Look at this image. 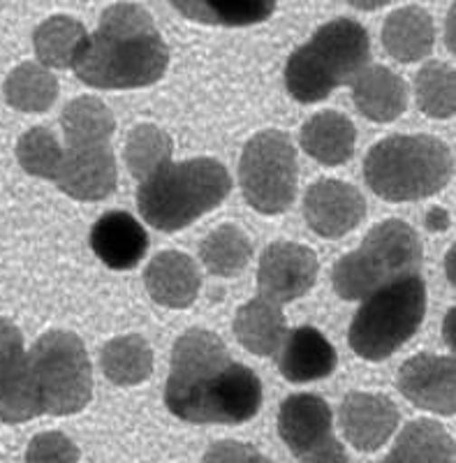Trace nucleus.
Returning <instances> with one entry per match:
<instances>
[{"label":"nucleus","mask_w":456,"mask_h":463,"mask_svg":"<svg viewBox=\"0 0 456 463\" xmlns=\"http://www.w3.org/2000/svg\"><path fill=\"white\" fill-rule=\"evenodd\" d=\"M279 433L299 463H352L334 436V417L325 399L294 394L283 401Z\"/></svg>","instance_id":"obj_10"},{"label":"nucleus","mask_w":456,"mask_h":463,"mask_svg":"<svg viewBox=\"0 0 456 463\" xmlns=\"http://www.w3.org/2000/svg\"><path fill=\"white\" fill-rule=\"evenodd\" d=\"M44 415L28 354L24 350L0 357V421L22 424Z\"/></svg>","instance_id":"obj_20"},{"label":"nucleus","mask_w":456,"mask_h":463,"mask_svg":"<svg viewBox=\"0 0 456 463\" xmlns=\"http://www.w3.org/2000/svg\"><path fill=\"white\" fill-rule=\"evenodd\" d=\"M26 463H79V448L61 431L40 433L28 445Z\"/></svg>","instance_id":"obj_34"},{"label":"nucleus","mask_w":456,"mask_h":463,"mask_svg":"<svg viewBox=\"0 0 456 463\" xmlns=\"http://www.w3.org/2000/svg\"><path fill=\"white\" fill-rule=\"evenodd\" d=\"M43 412L74 415L93 396V369L84 343L72 332H47L28 353Z\"/></svg>","instance_id":"obj_8"},{"label":"nucleus","mask_w":456,"mask_h":463,"mask_svg":"<svg viewBox=\"0 0 456 463\" xmlns=\"http://www.w3.org/2000/svg\"><path fill=\"white\" fill-rule=\"evenodd\" d=\"M279 350L280 375L294 384L327 378L334 373L336 364H338L329 338L322 336L315 326H299V329L285 334Z\"/></svg>","instance_id":"obj_17"},{"label":"nucleus","mask_w":456,"mask_h":463,"mask_svg":"<svg viewBox=\"0 0 456 463\" xmlns=\"http://www.w3.org/2000/svg\"><path fill=\"white\" fill-rule=\"evenodd\" d=\"M304 216L310 230L325 239H341L366 216V200L355 185L318 181L306 190Z\"/></svg>","instance_id":"obj_12"},{"label":"nucleus","mask_w":456,"mask_h":463,"mask_svg":"<svg viewBox=\"0 0 456 463\" xmlns=\"http://www.w3.org/2000/svg\"><path fill=\"white\" fill-rule=\"evenodd\" d=\"M102 371L114 384L132 387L139 384L151 375L153 353L148 343L137 334L111 338L100 354Z\"/></svg>","instance_id":"obj_28"},{"label":"nucleus","mask_w":456,"mask_h":463,"mask_svg":"<svg viewBox=\"0 0 456 463\" xmlns=\"http://www.w3.org/2000/svg\"><path fill=\"white\" fill-rule=\"evenodd\" d=\"M422 267V243L417 232L404 221H385L368 232L355 253L334 264L336 295L359 301L375 289L417 274Z\"/></svg>","instance_id":"obj_7"},{"label":"nucleus","mask_w":456,"mask_h":463,"mask_svg":"<svg viewBox=\"0 0 456 463\" xmlns=\"http://www.w3.org/2000/svg\"><path fill=\"white\" fill-rule=\"evenodd\" d=\"M380 463H454V440L433 420H414Z\"/></svg>","instance_id":"obj_25"},{"label":"nucleus","mask_w":456,"mask_h":463,"mask_svg":"<svg viewBox=\"0 0 456 463\" xmlns=\"http://www.w3.org/2000/svg\"><path fill=\"white\" fill-rule=\"evenodd\" d=\"M435 43L433 19L422 7H404L387 16L383 44L387 53L401 63H414L429 56Z\"/></svg>","instance_id":"obj_23"},{"label":"nucleus","mask_w":456,"mask_h":463,"mask_svg":"<svg viewBox=\"0 0 456 463\" xmlns=\"http://www.w3.org/2000/svg\"><path fill=\"white\" fill-rule=\"evenodd\" d=\"M16 160L31 176L53 181L63 160V148L49 128H33L16 144Z\"/></svg>","instance_id":"obj_33"},{"label":"nucleus","mask_w":456,"mask_h":463,"mask_svg":"<svg viewBox=\"0 0 456 463\" xmlns=\"http://www.w3.org/2000/svg\"><path fill=\"white\" fill-rule=\"evenodd\" d=\"M116 158L109 144L105 146H68L53 184L65 195L81 202H98L116 190Z\"/></svg>","instance_id":"obj_13"},{"label":"nucleus","mask_w":456,"mask_h":463,"mask_svg":"<svg viewBox=\"0 0 456 463\" xmlns=\"http://www.w3.org/2000/svg\"><path fill=\"white\" fill-rule=\"evenodd\" d=\"M202 463H273L271 458L262 457L251 445L236 440H221L211 445Z\"/></svg>","instance_id":"obj_35"},{"label":"nucleus","mask_w":456,"mask_h":463,"mask_svg":"<svg viewBox=\"0 0 456 463\" xmlns=\"http://www.w3.org/2000/svg\"><path fill=\"white\" fill-rule=\"evenodd\" d=\"M167 63L169 49L151 14L135 3H116L102 12L74 72L93 89L130 90L163 80Z\"/></svg>","instance_id":"obj_2"},{"label":"nucleus","mask_w":456,"mask_h":463,"mask_svg":"<svg viewBox=\"0 0 456 463\" xmlns=\"http://www.w3.org/2000/svg\"><path fill=\"white\" fill-rule=\"evenodd\" d=\"M232 193V176L214 158H195L151 174L137 190V206L144 221L160 232L188 227L215 209Z\"/></svg>","instance_id":"obj_3"},{"label":"nucleus","mask_w":456,"mask_h":463,"mask_svg":"<svg viewBox=\"0 0 456 463\" xmlns=\"http://www.w3.org/2000/svg\"><path fill=\"white\" fill-rule=\"evenodd\" d=\"M371 63V40L362 24L334 19L299 47L285 65V86L297 102L313 105L338 86L352 84Z\"/></svg>","instance_id":"obj_4"},{"label":"nucleus","mask_w":456,"mask_h":463,"mask_svg":"<svg viewBox=\"0 0 456 463\" xmlns=\"http://www.w3.org/2000/svg\"><path fill=\"white\" fill-rule=\"evenodd\" d=\"M297 151L285 132L264 130L246 144L239 160V184L248 204L276 216L297 197Z\"/></svg>","instance_id":"obj_9"},{"label":"nucleus","mask_w":456,"mask_h":463,"mask_svg":"<svg viewBox=\"0 0 456 463\" xmlns=\"http://www.w3.org/2000/svg\"><path fill=\"white\" fill-rule=\"evenodd\" d=\"M318 258L310 248L294 241H276L264 248L257 269V285L267 299L283 301L299 299L315 285Z\"/></svg>","instance_id":"obj_11"},{"label":"nucleus","mask_w":456,"mask_h":463,"mask_svg":"<svg viewBox=\"0 0 456 463\" xmlns=\"http://www.w3.org/2000/svg\"><path fill=\"white\" fill-rule=\"evenodd\" d=\"M417 105L431 118H450L454 114V70L445 63H429L420 70L417 81Z\"/></svg>","instance_id":"obj_32"},{"label":"nucleus","mask_w":456,"mask_h":463,"mask_svg":"<svg viewBox=\"0 0 456 463\" xmlns=\"http://www.w3.org/2000/svg\"><path fill=\"white\" fill-rule=\"evenodd\" d=\"M347 3L356 10H378V7L387 5L389 0H347Z\"/></svg>","instance_id":"obj_36"},{"label":"nucleus","mask_w":456,"mask_h":463,"mask_svg":"<svg viewBox=\"0 0 456 463\" xmlns=\"http://www.w3.org/2000/svg\"><path fill=\"white\" fill-rule=\"evenodd\" d=\"M5 98L19 111H47L58 98V81L44 65L24 63L7 77Z\"/></svg>","instance_id":"obj_30"},{"label":"nucleus","mask_w":456,"mask_h":463,"mask_svg":"<svg viewBox=\"0 0 456 463\" xmlns=\"http://www.w3.org/2000/svg\"><path fill=\"white\" fill-rule=\"evenodd\" d=\"M86 43H89L86 28L77 19L63 14L52 16L44 24H40L35 35H33L40 65L56 70L74 68Z\"/></svg>","instance_id":"obj_26"},{"label":"nucleus","mask_w":456,"mask_h":463,"mask_svg":"<svg viewBox=\"0 0 456 463\" xmlns=\"http://www.w3.org/2000/svg\"><path fill=\"white\" fill-rule=\"evenodd\" d=\"M68 146H105L114 135V116L93 95H81L61 114Z\"/></svg>","instance_id":"obj_27"},{"label":"nucleus","mask_w":456,"mask_h":463,"mask_svg":"<svg viewBox=\"0 0 456 463\" xmlns=\"http://www.w3.org/2000/svg\"><path fill=\"white\" fill-rule=\"evenodd\" d=\"M399 390L410 403L438 415H454V359L417 354L399 371Z\"/></svg>","instance_id":"obj_15"},{"label":"nucleus","mask_w":456,"mask_h":463,"mask_svg":"<svg viewBox=\"0 0 456 463\" xmlns=\"http://www.w3.org/2000/svg\"><path fill=\"white\" fill-rule=\"evenodd\" d=\"M234 334L246 350L257 357L279 353L285 334V316L279 304L267 297H255L239 308L234 317Z\"/></svg>","instance_id":"obj_21"},{"label":"nucleus","mask_w":456,"mask_h":463,"mask_svg":"<svg viewBox=\"0 0 456 463\" xmlns=\"http://www.w3.org/2000/svg\"><path fill=\"white\" fill-rule=\"evenodd\" d=\"M90 248L109 269L128 271L144 260L148 237L128 211H107L90 230Z\"/></svg>","instance_id":"obj_16"},{"label":"nucleus","mask_w":456,"mask_h":463,"mask_svg":"<svg viewBox=\"0 0 456 463\" xmlns=\"http://www.w3.org/2000/svg\"><path fill=\"white\" fill-rule=\"evenodd\" d=\"M176 12L206 26H255L267 22L276 0H169Z\"/></svg>","instance_id":"obj_24"},{"label":"nucleus","mask_w":456,"mask_h":463,"mask_svg":"<svg viewBox=\"0 0 456 463\" xmlns=\"http://www.w3.org/2000/svg\"><path fill=\"white\" fill-rule=\"evenodd\" d=\"M126 165L135 179L144 181L172 160V139L156 126H137L128 135Z\"/></svg>","instance_id":"obj_31"},{"label":"nucleus","mask_w":456,"mask_h":463,"mask_svg":"<svg viewBox=\"0 0 456 463\" xmlns=\"http://www.w3.org/2000/svg\"><path fill=\"white\" fill-rule=\"evenodd\" d=\"M399 408L385 394L350 392L341 405V429L359 452H375L399 427Z\"/></svg>","instance_id":"obj_14"},{"label":"nucleus","mask_w":456,"mask_h":463,"mask_svg":"<svg viewBox=\"0 0 456 463\" xmlns=\"http://www.w3.org/2000/svg\"><path fill=\"white\" fill-rule=\"evenodd\" d=\"M454 163L445 142L429 135H394L368 151L364 179L387 202H413L441 193Z\"/></svg>","instance_id":"obj_5"},{"label":"nucleus","mask_w":456,"mask_h":463,"mask_svg":"<svg viewBox=\"0 0 456 463\" xmlns=\"http://www.w3.org/2000/svg\"><path fill=\"white\" fill-rule=\"evenodd\" d=\"M426 316V283L410 274L364 297L350 325V347L359 357L380 362L392 357L417 334Z\"/></svg>","instance_id":"obj_6"},{"label":"nucleus","mask_w":456,"mask_h":463,"mask_svg":"<svg viewBox=\"0 0 456 463\" xmlns=\"http://www.w3.org/2000/svg\"><path fill=\"white\" fill-rule=\"evenodd\" d=\"M350 86L356 111L375 123L396 121L408 107V86L385 65H368Z\"/></svg>","instance_id":"obj_19"},{"label":"nucleus","mask_w":456,"mask_h":463,"mask_svg":"<svg viewBox=\"0 0 456 463\" xmlns=\"http://www.w3.org/2000/svg\"><path fill=\"white\" fill-rule=\"evenodd\" d=\"M165 403L190 424H243L260 412L262 383L218 334L190 329L174 343Z\"/></svg>","instance_id":"obj_1"},{"label":"nucleus","mask_w":456,"mask_h":463,"mask_svg":"<svg viewBox=\"0 0 456 463\" xmlns=\"http://www.w3.org/2000/svg\"><path fill=\"white\" fill-rule=\"evenodd\" d=\"M301 148L327 167L346 165L355 153V126L338 111H320L301 128Z\"/></svg>","instance_id":"obj_22"},{"label":"nucleus","mask_w":456,"mask_h":463,"mask_svg":"<svg viewBox=\"0 0 456 463\" xmlns=\"http://www.w3.org/2000/svg\"><path fill=\"white\" fill-rule=\"evenodd\" d=\"M200 258L214 276H239L252 258V243L239 227L223 225L202 241Z\"/></svg>","instance_id":"obj_29"},{"label":"nucleus","mask_w":456,"mask_h":463,"mask_svg":"<svg viewBox=\"0 0 456 463\" xmlns=\"http://www.w3.org/2000/svg\"><path fill=\"white\" fill-rule=\"evenodd\" d=\"M144 285L156 304L167 308H188L200 295L202 276L193 258L178 250H165L148 262Z\"/></svg>","instance_id":"obj_18"}]
</instances>
